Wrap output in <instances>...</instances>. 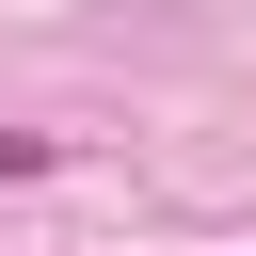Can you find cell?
Segmentation results:
<instances>
[{"instance_id":"obj_1","label":"cell","mask_w":256,"mask_h":256,"mask_svg":"<svg viewBox=\"0 0 256 256\" xmlns=\"http://www.w3.org/2000/svg\"><path fill=\"white\" fill-rule=\"evenodd\" d=\"M0 176H48V128H0Z\"/></svg>"}]
</instances>
